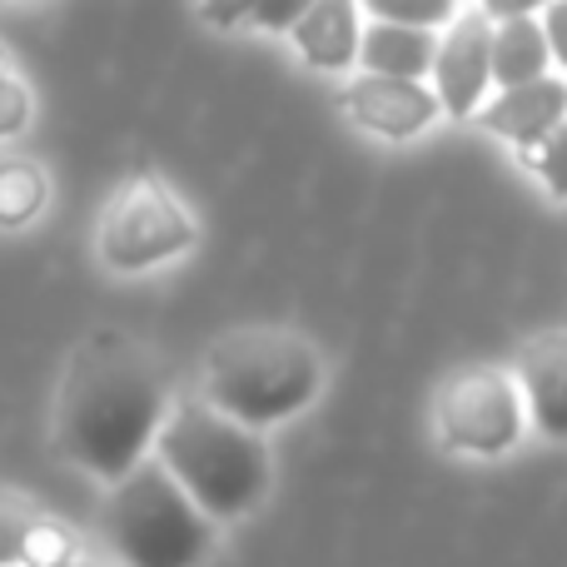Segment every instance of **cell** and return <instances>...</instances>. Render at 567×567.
Listing matches in <instances>:
<instances>
[{"instance_id":"23","label":"cell","mask_w":567,"mask_h":567,"mask_svg":"<svg viewBox=\"0 0 567 567\" xmlns=\"http://www.w3.org/2000/svg\"><path fill=\"white\" fill-rule=\"evenodd\" d=\"M543 6H548V0H473V10H483L493 25H498V20H533Z\"/></svg>"},{"instance_id":"3","label":"cell","mask_w":567,"mask_h":567,"mask_svg":"<svg viewBox=\"0 0 567 567\" xmlns=\"http://www.w3.org/2000/svg\"><path fill=\"white\" fill-rule=\"evenodd\" d=\"M323 389V359L293 329H235L209 343L199 399L239 429L265 433L284 419H299Z\"/></svg>"},{"instance_id":"4","label":"cell","mask_w":567,"mask_h":567,"mask_svg":"<svg viewBox=\"0 0 567 567\" xmlns=\"http://www.w3.org/2000/svg\"><path fill=\"white\" fill-rule=\"evenodd\" d=\"M105 533L125 567H205L215 553V523L179 493V483L155 458L110 483Z\"/></svg>"},{"instance_id":"6","label":"cell","mask_w":567,"mask_h":567,"mask_svg":"<svg viewBox=\"0 0 567 567\" xmlns=\"http://www.w3.org/2000/svg\"><path fill=\"white\" fill-rule=\"evenodd\" d=\"M433 429L449 453L463 458H503L528 433V409H523L518 379L498 363H468L449 373L433 399Z\"/></svg>"},{"instance_id":"5","label":"cell","mask_w":567,"mask_h":567,"mask_svg":"<svg viewBox=\"0 0 567 567\" xmlns=\"http://www.w3.org/2000/svg\"><path fill=\"white\" fill-rule=\"evenodd\" d=\"M195 239V215L155 169H135L130 179H120V189L105 199L95 225V249L105 259V269H115V275L159 269L169 259L189 255Z\"/></svg>"},{"instance_id":"15","label":"cell","mask_w":567,"mask_h":567,"mask_svg":"<svg viewBox=\"0 0 567 567\" xmlns=\"http://www.w3.org/2000/svg\"><path fill=\"white\" fill-rule=\"evenodd\" d=\"M463 0H359V16L379 25H409V30H443L458 16Z\"/></svg>"},{"instance_id":"10","label":"cell","mask_w":567,"mask_h":567,"mask_svg":"<svg viewBox=\"0 0 567 567\" xmlns=\"http://www.w3.org/2000/svg\"><path fill=\"white\" fill-rule=\"evenodd\" d=\"M518 393L528 423H538L543 439L567 443V329L538 333L518 353Z\"/></svg>"},{"instance_id":"22","label":"cell","mask_w":567,"mask_h":567,"mask_svg":"<svg viewBox=\"0 0 567 567\" xmlns=\"http://www.w3.org/2000/svg\"><path fill=\"white\" fill-rule=\"evenodd\" d=\"M195 6H199V20H209L219 30H235V25H249L255 0H195Z\"/></svg>"},{"instance_id":"25","label":"cell","mask_w":567,"mask_h":567,"mask_svg":"<svg viewBox=\"0 0 567 567\" xmlns=\"http://www.w3.org/2000/svg\"><path fill=\"white\" fill-rule=\"evenodd\" d=\"M65 567H100V563H90V558H70Z\"/></svg>"},{"instance_id":"11","label":"cell","mask_w":567,"mask_h":567,"mask_svg":"<svg viewBox=\"0 0 567 567\" xmlns=\"http://www.w3.org/2000/svg\"><path fill=\"white\" fill-rule=\"evenodd\" d=\"M359 35H363L359 0H313L299 16V25L289 30L303 65L329 70V75L359 65Z\"/></svg>"},{"instance_id":"20","label":"cell","mask_w":567,"mask_h":567,"mask_svg":"<svg viewBox=\"0 0 567 567\" xmlns=\"http://www.w3.org/2000/svg\"><path fill=\"white\" fill-rule=\"evenodd\" d=\"M309 6H313V0H255V10H249V25L269 30V35H289Z\"/></svg>"},{"instance_id":"13","label":"cell","mask_w":567,"mask_h":567,"mask_svg":"<svg viewBox=\"0 0 567 567\" xmlns=\"http://www.w3.org/2000/svg\"><path fill=\"white\" fill-rule=\"evenodd\" d=\"M488 75H493V90H513V85H528V80L553 75L548 40H543L538 16L533 20H498V25H493Z\"/></svg>"},{"instance_id":"2","label":"cell","mask_w":567,"mask_h":567,"mask_svg":"<svg viewBox=\"0 0 567 567\" xmlns=\"http://www.w3.org/2000/svg\"><path fill=\"white\" fill-rule=\"evenodd\" d=\"M150 458L179 483V493H185L215 528L255 513L269 493L265 433L239 429L235 419L215 413L205 399L169 403Z\"/></svg>"},{"instance_id":"7","label":"cell","mask_w":567,"mask_h":567,"mask_svg":"<svg viewBox=\"0 0 567 567\" xmlns=\"http://www.w3.org/2000/svg\"><path fill=\"white\" fill-rule=\"evenodd\" d=\"M488 45H493V20L473 6H458V16L439 30V50H433V95L439 110L453 120H473L483 110V100L493 95L488 75Z\"/></svg>"},{"instance_id":"14","label":"cell","mask_w":567,"mask_h":567,"mask_svg":"<svg viewBox=\"0 0 567 567\" xmlns=\"http://www.w3.org/2000/svg\"><path fill=\"white\" fill-rule=\"evenodd\" d=\"M50 175L25 155L0 159V229H25L45 215Z\"/></svg>"},{"instance_id":"1","label":"cell","mask_w":567,"mask_h":567,"mask_svg":"<svg viewBox=\"0 0 567 567\" xmlns=\"http://www.w3.org/2000/svg\"><path fill=\"white\" fill-rule=\"evenodd\" d=\"M169 413V373L135 333L95 329L70 353L55 393V449L100 483L150 458Z\"/></svg>"},{"instance_id":"24","label":"cell","mask_w":567,"mask_h":567,"mask_svg":"<svg viewBox=\"0 0 567 567\" xmlns=\"http://www.w3.org/2000/svg\"><path fill=\"white\" fill-rule=\"evenodd\" d=\"M6 75H16V65H10V55H6V45H0V80Z\"/></svg>"},{"instance_id":"19","label":"cell","mask_w":567,"mask_h":567,"mask_svg":"<svg viewBox=\"0 0 567 567\" xmlns=\"http://www.w3.org/2000/svg\"><path fill=\"white\" fill-rule=\"evenodd\" d=\"M30 115H35V95L20 75L0 80V140H16L30 130Z\"/></svg>"},{"instance_id":"9","label":"cell","mask_w":567,"mask_h":567,"mask_svg":"<svg viewBox=\"0 0 567 567\" xmlns=\"http://www.w3.org/2000/svg\"><path fill=\"white\" fill-rule=\"evenodd\" d=\"M473 120L488 135L508 140L518 150H533L567 120V75H543V80H528V85L493 90Z\"/></svg>"},{"instance_id":"18","label":"cell","mask_w":567,"mask_h":567,"mask_svg":"<svg viewBox=\"0 0 567 567\" xmlns=\"http://www.w3.org/2000/svg\"><path fill=\"white\" fill-rule=\"evenodd\" d=\"M35 518H40L35 503L0 488V567H20V548H25V533Z\"/></svg>"},{"instance_id":"12","label":"cell","mask_w":567,"mask_h":567,"mask_svg":"<svg viewBox=\"0 0 567 567\" xmlns=\"http://www.w3.org/2000/svg\"><path fill=\"white\" fill-rule=\"evenodd\" d=\"M439 30H409V25H379L369 20L359 35V70L389 80H429Z\"/></svg>"},{"instance_id":"17","label":"cell","mask_w":567,"mask_h":567,"mask_svg":"<svg viewBox=\"0 0 567 567\" xmlns=\"http://www.w3.org/2000/svg\"><path fill=\"white\" fill-rule=\"evenodd\" d=\"M518 159L528 175L543 179V189H548L553 199H567V120L548 140H538L533 150H518Z\"/></svg>"},{"instance_id":"8","label":"cell","mask_w":567,"mask_h":567,"mask_svg":"<svg viewBox=\"0 0 567 567\" xmlns=\"http://www.w3.org/2000/svg\"><path fill=\"white\" fill-rule=\"evenodd\" d=\"M339 110L373 140H419L443 120L429 80H389L363 70L339 90Z\"/></svg>"},{"instance_id":"21","label":"cell","mask_w":567,"mask_h":567,"mask_svg":"<svg viewBox=\"0 0 567 567\" xmlns=\"http://www.w3.org/2000/svg\"><path fill=\"white\" fill-rule=\"evenodd\" d=\"M538 25H543V40H548V60L567 70V0H548L538 10Z\"/></svg>"},{"instance_id":"16","label":"cell","mask_w":567,"mask_h":567,"mask_svg":"<svg viewBox=\"0 0 567 567\" xmlns=\"http://www.w3.org/2000/svg\"><path fill=\"white\" fill-rule=\"evenodd\" d=\"M70 558H80V543L75 533L65 528L60 518L40 513L25 533V548H20V567H65Z\"/></svg>"}]
</instances>
